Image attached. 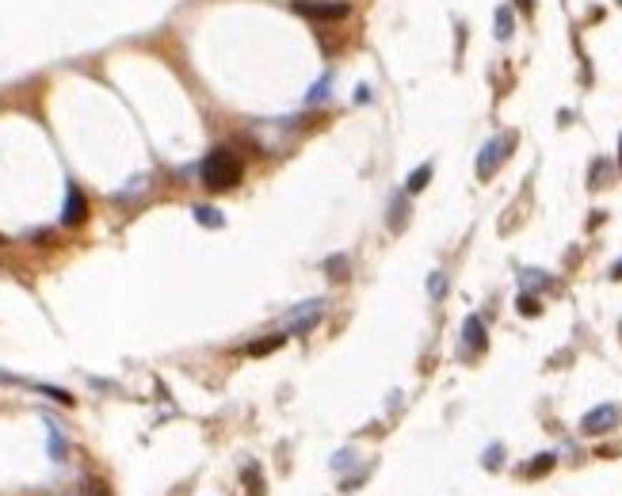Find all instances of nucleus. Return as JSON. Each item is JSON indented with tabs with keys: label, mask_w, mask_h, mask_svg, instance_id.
I'll list each match as a JSON object with an SVG mask.
<instances>
[{
	"label": "nucleus",
	"mask_w": 622,
	"mask_h": 496,
	"mask_svg": "<svg viewBox=\"0 0 622 496\" xmlns=\"http://www.w3.org/2000/svg\"><path fill=\"white\" fill-rule=\"evenodd\" d=\"M199 176H203V187H210V191H229V187L241 180V161L233 157V149L218 146V149L206 153Z\"/></svg>",
	"instance_id": "nucleus-1"
},
{
	"label": "nucleus",
	"mask_w": 622,
	"mask_h": 496,
	"mask_svg": "<svg viewBox=\"0 0 622 496\" xmlns=\"http://www.w3.org/2000/svg\"><path fill=\"white\" fill-rule=\"evenodd\" d=\"M516 146V134H504V138H493L485 141L481 153H477V180H493L496 168H501V161L508 157V149Z\"/></svg>",
	"instance_id": "nucleus-2"
},
{
	"label": "nucleus",
	"mask_w": 622,
	"mask_h": 496,
	"mask_svg": "<svg viewBox=\"0 0 622 496\" xmlns=\"http://www.w3.org/2000/svg\"><path fill=\"white\" fill-rule=\"evenodd\" d=\"M291 8L306 19H348V12H351L340 0H291Z\"/></svg>",
	"instance_id": "nucleus-3"
},
{
	"label": "nucleus",
	"mask_w": 622,
	"mask_h": 496,
	"mask_svg": "<svg viewBox=\"0 0 622 496\" xmlns=\"http://www.w3.org/2000/svg\"><path fill=\"white\" fill-rule=\"evenodd\" d=\"M618 424H622V409H618V405H599V409L584 413L581 432L584 435H603V432H611V427H618Z\"/></svg>",
	"instance_id": "nucleus-4"
},
{
	"label": "nucleus",
	"mask_w": 622,
	"mask_h": 496,
	"mask_svg": "<svg viewBox=\"0 0 622 496\" xmlns=\"http://www.w3.org/2000/svg\"><path fill=\"white\" fill-rule=\"evenodd\" d=\"M88 218V198L76 183H69V191H65V206H61V226H81Z\"/></svg>",
	"instance_id": "nucleus-5"
},
{
	"label": "nucleus",
	"mask_w": 622,
	"mask_h": 496,
	"mask_svg": "<svg viewBox=\"0 0 622 496\" xmlns=\"http://www.w3.org/2000/svg\"><path fill=\"white\" fill-rule=\"evenodd\" d=\"M321 313H325V302H306L302 310H294V313H291V336L309 333V328L321 321Z\"/></svg>",
	"instance_id": "nucleus-6"
},
{
	"label": "nucleus",
	"mask_w": 622,
	"mask_h": 496,
	"mask_svg": "<svg viewBox=\"0 0 622 496\" xmlns=\"http://www.w3.org/2000/svg\"><path fill=\"white\" fill-rule=\"evenodd\" d=\"M462 344H466V351H485V321L481 317H466L462 321Z\"/></svg>",
	"instance_id": "nucleus-7"
},
{
	"label": "nucleus",
	"mask_w": 622,
	"mask_h": 496,
	"mask_svg": "<svg viewBox=\"0 0 622 496\" xmlns=\"http://www.w3.org/2000/svg\"><path fill=\"white\" fill-rule=\"evenodd\" d=\"M405 222H408V198L393 195V203H390V229H393V233H401Z\"/></svg>",
	"instance_id": "nucleus-8"
},
{
	"label": "nucleus",
	"mask_w": 622,
	"mask_h": 496,
	"mask_svg": "<svg viewBox=\"0 0 622 496\" xmlns=\"http://www.w3.org/2000/svg\"><path fill=\"white\" fill-rule=\"evenodd\" d=\"M428 183H431V164H420V168L405 180V195H420Z\"/></svg>",
	"instance_id": "nucleus-9"
},
{
	"label": "nucleus",
	"mask_w": 622,
	"mask_h": 496,
	"mask_svg": "<svg viewBox=\"0 0 622 496\" xmlns=\"http://www.w3.org/2000/svg\"><path fill=\"white\" fill-rule=\"evenodd\" d=\"M516 31V19H512V8H496V39H512Z\"/></svg>",
	"instance_id": "nucleus-10"
},
{
	"label": "nucleus",
	"mask_w": 622,
	"mask_h": 496,
	"mask_svg": "<svg viewBox=\"0 0 622 496\" xmlns=\"http://www.w3.org/2000/svg\"><path fill=\"white\" fill-rule=\"evenodd\" d=\"M283 340L286 336H271V340H256V344H249V355H271V351H279L283 348Z\"/></svg>",
	"instance_id": "nucleus-11"
},
{
	"label": "nucleus",
	"mask_w": 622,
	"mask_h": 496,
	"mask_svg": "<svg viewBox=\"0 0 622 496\" xmlns=\"http://www.w3.org/2000/svg\"><path fill=\"white\" fill-rule=\"evenodd\" d=\"M195 222H199V226H214V229H218V226H221V214L214 211V206H195Z\"/></svg>",
	"instance_id": "nucleus-12"
},
{
	"label": "nucleus",
	"mask_w": 622,
	"mask_h": 496,
	"mask_svg": "<svg viewBox=\"0 0 622 496\" xmlns=\"http://www.w3.org/2000/svg\"><path fill=\"white\" fill-rule=\"evenodd\" d=\"M550 470H553V455H538L527 466V477H542V473H550Z\"/></svg>",
	"instance_id": "nucleus-13"
},
{
	"label": "nucleus",
	"mask_w": 622,
	"mask_h": 496,
	"mask_svg": "<svg viewBox=\"0 0 622 496\" xmlns=\"http://www.w3.org/2000/svg\"><path fill=\"white\" fill-rule=\"evenodd\" d=\"M519 313H523V317H538L542 313V305H538V298L535 294H519Z\"/></svg>",
	"instance_id": "nucleus-14"
},
{
	"label": "nucleus",
	"mask_w": 622,
	"mask_h": 496,
	"mask_svg": "<svg viewBox=\"0 0 622 496\" xmlns=\"http://www.w3.org/2000/svg\"><path fill=\"white\" fill-rule=\"evenodd\" d=\"M325 271L332 275V279H348V260H343V256H332V260H325Z\"/></svg>",
	"instance_id": "nucleus-15"
},
{
	"label": "nucleus",
	"mask_w": 622,
	"mask_h": 496,
	"mask_svg": "<svg viewBox=\"0 0 622 496\" xmlns=\"http://www.w3.org/2000/svg\"><path fill=\"white\" fill-rule=\"evenodd\" d=\"M50 447H54V458H65V439H61V432H58V424H50Z\"/></svg>",
	"instance_id": "nucleus-16"
},
{
	"label": "nucleus",
	"mask_w": 622,
	"mask_h": 496,
	"mask_svg": "<svg viewBox=\"0 0 622 496\" xmlns=\"http://www.w3.org/2000/svg\"><path fill=\"white\" fill-rule=\"evenodd\" d=\"M328 88H332V76L317 81V84H313V92H309V103H321V99H328Z\"/></svg>",
	"instance_id": "nucleus-17"
},
{
	"label": "nucleus",
	"mask_w": 622,
	"mask_h": 496,
	"mask_svg": "<svg viewBox=\"0 0 622 496\" xmlns=\"http://www.w3.org/2000/svg\"><path fill=\"white\" fill-rule=\"evenodd\" d=\"M428 290H431V298H443V290H447V279H443V271H436L428 279Z\"/></svg>",
	"instance_id": "nucleus-18"
},
{
	"label": "nucleus",
	"mask_w": 622,
	"mask_h": 496,
	"mask_svg": "<svg viewBox=\"0 0 622 496\" xmlns=\"http://www.w3.org/2000/svg\"><path fill=\"white\" fill-rule=\"evenodd\" d=\"M39 390L46 393V397H54V401H58V405H73V397L65 393V390H54V385H39Z\"/></svg>",
	"instance_id": "nucleus-19"
},
{
	"label": "nucleus",
	"mask_w": 622,
	"mask_h": 496,
	"mask_svg": "<svg viewBox=\"0 0 622 496\" xmlns=\"http://www.w3.org/2000/svg\"><path fill=\"white\" fill-rule=\"evenodd\" d=\"M523 283H527V286H550L546 271H523Z\"/></svg>",
	"instance_id": "nucleus-20"
},
{
	"label": "nucleus",
	"mask_w": 622,
	"mask_h": 496,
	"mask_svg": "<svg viewBox=\"0 0 622 496\" xmlns=\"http://www.w3.org/2000/svg\"><path fill=\"white\" fill-rule=\"evenodd\" d=\"M485 466H488V470H496V466H501V447H496V443L485 450Z\"/></svg>",
	"instance_id": "nucleus-21"
},
{
	"label": "nucleus",
	"mask_w": 622,
	"mask_h": 496,
	"mask_svg": "<svg viewBox=\"0 0 622 496\" xmlns=\"http://www.w3.org/2000/svg\"><path fill=\"white\" fill-rule=\"evenodd\" d=\"M603 176H607V164L596 161V168H592V187H603Z\"/></svg>",
	"instance_id": "nucleus-22"
},
{
	"label": "nucleus",
	"mask_w": 622,
	"mask_h": 496,
	"mask_svg": "<svg viewBox=\"0 0 622 496\" xmlns=\"http://www.w3.org/2000/svg\"><path fill=\"white\" fill-rule=\"evenodd\" d=\"M351 450H340V455H336V462H332V466H336V470H343V466H351Z\"/></svg>",
	"instance_id": "nucleus-23"
},
{
	"label": "nucleus",
	"mask_w": 622,
	"mask_h": 496,
	"mask_svg": "<svg viewBox=\"0 0 622 496\" xmlns=\"http://www.w3.org/2000/svg\"><path fill=\"white\" fill-rule=\"evenodd\" d=\"M244 481L252 485V496H260V481H256V470H244Z\"/></svg>",
	"instance_id": "nucleus-24"
},
{
	"label": "nucleus",
	"mask_w": 622,
	"mask_h": 496,
	"mask_svg": "<svg viewBox=\"0 0 622 496\" xmlns=\"http://www.w3.org/2000/svg\"><path fill=\"white\" fill-rule=\"evenodd\" d=\"M516 4H519V12H527V16L535 12V0H516Z\"/></svg>",
	"instance_id": "nucleus-25"
},
{
	"label": "nucleus",
	"mask_w": 622,
	"mask_h": 496,
	"mask_svg": "<svg viewBox=\"0 0 622 496\" xmlns=\"http://www.w3.org/2000/svg\"><path fill=\"white\" fill-rule=\"evenodd\" d=\"M611 279H618V283H622V260L615 263V268H611Z\"/></svg>",
	"instance_id": "nucleus-26"
},
{
	"label": "nucleus",
	"mask_w": 622,
	"mask_h": 496,
	"mask_svg": "<svg viewBox=\"0 0 622 496\" xmlns=\"http://www.w3.org/2000/svg\"><path fill=\"white\" fill-rule=\"evenodd\" d=\"M618 168H622V138H618Z\"/></svg>",
	"instance_id": "nucleus-27"
},
{
	"label": "nucleus",
	"mask_w": 622,
	"mask_h": 496,
	"mask_svg": "<svg viewBox=\"0 0 622 496\" xmlns=\"http://www.w3.org/2000/svg\"><path fill=\"white\" fill-rule=\"evenodd\" d=\"M0 245H4V233H0Z\"/></svg>",
	"instance_id": "nucleus-28"
},
{
	"label": "nucleus",
	"mask_w": 622,
	"mask_h": 496,
	"mask_svg": "<svg viewBox=\"0 0 622 496\" xmlns=\"http://www.w3.org/2000/svg\"><path fill=\"white\" fill-rule=\"evenodd\" d=\"M618 4H622V0H618Z\"/></svg>",
	"instance_id": "nucleus-29"
}]
</instances>
